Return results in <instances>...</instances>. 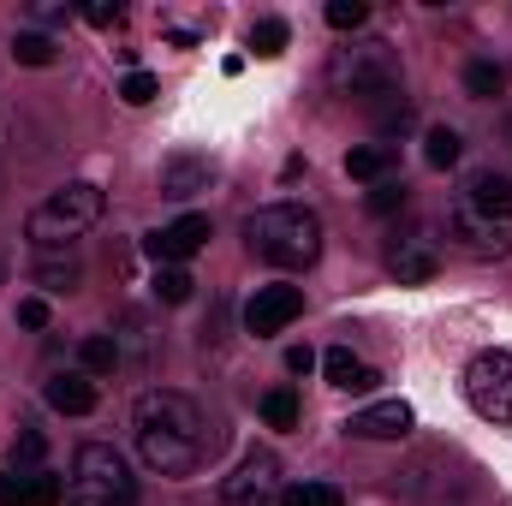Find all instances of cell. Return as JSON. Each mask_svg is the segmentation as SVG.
Masks as SVG:
<instances>
[{"label": "cell", "instance_id": "1", "mask_svg": "<svg viewBox=\"0 0 512 506\" xmlns=\"http://www.w3.org/2000/svg\"><path fill=\"white\" fill-rule=\"evenodd\" d=\"M131 435H137V459L155 477H191L209 459V423L197 411V399L173 393V387H149L131 411Z\"/></svg>", "mask_w": 512, "mask_h": 506}, {"label": "cell", "instance_id": "2", "mask_svg": "<svg viewBox=\"0 0 512 506\" xmlns=\"http://www.w3.org/2000/svg\"><path fill=\"white\" fill-rule=\"evenodd\" d=\"M447 233L453 245L477 262L512 256V179L495 167H477L459 179L453 203H447Z\"/></svg>", "mask_w": 512, "mask_h": 506}, {"label": "cell", "instance_id": "3", "mask_svg": "<svg viewBox=\"0 0 512 506\" xmlns=\"http://www.w3.org/2000/svg\"><path fill=\"white\" fill-rule=\"evenodd\" d=\"M245 251L268 268H310L322 256V221L304 203H268L245 215Z\"/></svg>", "mask_w": 512, "mask_h": 506}, {"label": "cell", "instance_id": "4", "mask_svg": "<svg viewBox=\"0 0 512 506\" xmlns=\"http://www.w3.org/2000/svg\"><path fill=\"white\" fill-rule=\"evenodd\" d=\"M102 209H108V197H102V185H90V179H72V185L48 191V197L30 209V245H36V256H66L96 221H102Z\"/></svg>", "mask_w": 512, "mask_h": 506}, {"label": "cell", "instance_id": "5", "mask_svg": "<svg viewBox=\"0 0 512 506\" xmlns=\"http://www.w3.org/2000/svg\"><path fill=\"white\" fill-rule=\"evenodd\" d=\"M137 501V477H131L126 453L108 441H84L72 453V477H66V506H131Z\"/></svg>", "mask_w": 512, "mask_h": 506}, {"label": "cell", "instance_id": "6", "mask_svg": "<svg viewBox=\"0 0 512 506\" xmlns=\"http://www.w3.org/2000/svg\"><path fill=\"white\" fill-rule=\"evenodd\" d=\"M328 84H334L340 96H358V102L370 108V102H382V96L399 90V60H393L387 42H346V48H334V60H328Z\"/></svg>", "mask_w": 512, "mask_h": 506}, {"label": "cell", "instance_id": "7", "mask_svg": "<svg viewBox=\"0 0 512 506\" xmlns=\"http://www.w3.org/2000/svg\"><path fill=\"white\" fill-rule=\"evenodd\" d=\"M465 399L483 423H512V352L507 346H489L465 364Z\"/></svg>", "mask_w": 512, "mask_h": 506}, {"label": "cell", "instance_id": "8", "mask_svg": "<svg viewBox=\"0 0 512 506\" xmlns=\"http://www.w3.org/2000/svg\"><path fill=\"white\" fill-rule=\"evenodd\" d=\"M280 501V453L251 447L233 477H221V506H274Z\"/></svg>", "mask_w": 512, "mask_h": 506}, {"label": "cell", "instance_id": "9", "mask_svg": "<svg viewBox=\"0 0 512 506\" xmlns=\"http://www.w3.org/2000/svg\"><path fill=\"white\" fill-rule=\"evenodd\" d=\"M435 268H441V245L429 227H405L387 239V274L399 286H423V280H435Z\"/></svg>", "mask_w": 512, "mask_h": 506}, {"label": "cell", "instance_id": "10", "mask_svg": "<svg viewBox=\"0 0 512 506\" xmlns=\"http://www.w3.org/2000/svg\"><path fill=\"white\" fill-rule=\"evenodd\" d=\"M298 316H304V292L298 286H256L251 304H245V334L268 340V334L292 328Z\"/></svg>", "mask_w": 512, "mask_h": 506}, {"label": "cell", "instance_id": "11", "mask_svg": "<svg viewBox=\"0 0 512 506\" xmlns=\"http://www.w3.org/2000/svg\"><path fill=\"white\" fill-rule=\"evenodd\" d=\"M411 423H417V417H411L405 399H376V405H364V411L346 417V435H352V441H405Z\"/></svg>", "mask_w": 512, "mask_h": 506}, {"label": "cell", "instance_id": "12", "mask_svg": "<svg viewBox=\"0 0 512 506\" xmlns=\"http://www.w3.org/2000/svg\"><path fill=\"white\" fill-rule=\"evenodd\" d=\"M143 245H149V256H155V262H179V268H185L191 256L209 245V215H179V221L155 227Z\"/></svg>", "mask_w": 512, "mask_h": 506}, {"label": "cell", "instance_id": "13", "mask_svg": "<svg viewBox=\"0 0 512 506\" xmlns=\"http://www.w3.org/2000/svg\"><path fill=\"white\" fill-rule=\"evenodd\" d=\"M66 483L54 471H0V506H60Z\"/></svg>", "mask_w": 512, "mask_h": 506}, {"label": "cell", "instance_id": "14", "mask_svg": "<svg viewBox=\"0 0 512 506\" xmlns=\"http://www.w3.org/2000/svg\"><path fill=\"white\" fill-rule=\"evenodd\" d=\"M209 179H215L209 155H191V149H179V155H167V161H161V197H173V203H185V197L209 191Z\"/></svg>", "mask_w": 512, "mask_h": 506}, {"label": "cell", "instance_id": "15", "mask_svg": "<svg viewBox=\"0 0 512 506\" xmlns=\"http://www.w3.org/2000/svg\"><path fill=\"white\" fill-rule=\"evenodd\" d=\"M48 405L66 411V417H90V411H96V381L84 376V370H60V376H48Z\"/></svg>", "mask_w": 512, "mask_h": 506}, {"label": "cell", "instance_id": "16", "mask_svg": "<svg viewBox=\"0 0 512 506\" xmlns=\"http://www.w3.org/2000/svg\"><path fill=\"white\" fill-rule=\"evenodd\" d=\"M322 376L334 381L340 393H370V387L382 381L370 364H364V358H358V352H352V346H334V352L322 358Z\"/></svg>", "mask_w": 512, "mask_h": 506}, {"label": "cell", "instance_id": "17", "mask_svg": "<svg viewBox=\"0 0 512 506\" xmlns=\"http://www.w3.org/2000/svg\"><path fill=\"white\" fill-rule=\"evenodd\" d=\"M393 143H358V149H346V173L358 179V185H387L393 179Z\"/></svg>", "mask_w": 512, "mask_h": 506}, {"label": "cell", "instance_id": "18", "mask_svg": "<svg viewBox=\"0 0 512 506\" xmlns=\"http://www.w3.org/2000/svg\"><path fill=\"white\" fill-rule=\"evenodd\" d=\"M78 280H84L78 256H42V262H36V286H42L48 298H66V292H78Z\"/></svg>", "mask_w": 512, "mask_h": 506}, {"label": "cell", "instance_id": "19", "mask_svg": "<svg viewBox=\"0 0 512 506\" xmlns=\"http://www.w3.org/2000/svg\"><path fill=\"white\" fill-rule=\"evenodd\" d=\"M501 90H507V66H501V60H471V66H465V96L495 102Z\"/></svg>", "mask_w": 512, "mask_h": 506}, {"label": "cell", "instance_id": "20", "mask_svg": "<svg viewBox=\"0 0 512 506\" xmlns=\"http://www.w3.org/2000/svg\"><path fill=\"white\" fill-rule=\"evenodd\" d=\"M78 364H84V376H108V370H120V340L90 334V340L78 346Z\"/></svg>", "mask_w": 512, "mask_h": 506}, {"label": "cell", "instance_id": "21", "mask_svg": "<svg viewBox=\"0 0 512 506\" xmlns=\"http://www.w3.org/2000/svg\"><path fill=\"white\" fill-rule=\"evenodd\" d=\"M459 155H465V137H459V131L429 126V137H423V161H429V167H453Z\"/></svg>", "mask_w": 512, "mask_h": 506}, {"label": "cell", "instance_id": "22", "mask_svg": "<svg viewBox=\"0 0 512 506\" xmlns=\"http://www.w3.org/2000/svg\"><path fill=\"white\" fill-rule=\"evenodd\" d=\"M280 506H346V495H340L334 483H316V477H304V483L280 489Z\"/></svg>", "mask_w": 512, "mask_h": 506}, {"label": "cell", "instance_id": "23", "mask_svg": "<svg viewBox=\"0 0 512 506\" xmlns=\"http://www.w3.org/2000/svg\"><path fill=\"white\" fill-rule=\"evenodd\" d=\"M54 54H60V48H54V36H42V30H18V36H12V60H18V66H54Z\"/></svg>", "mask_w": 512, "mask_h": 506}, {"label": "cell", "instance_id": "24", "mask_svg": "<svg viewBox=\"0 0 512 506\" xmlns=\"http://www.w3.org/2000/svg\"><path fill=\"white\" fill-rule=\"evenodd\" d=\"M262 423L268 429H298V393L292 387H268L262 393Z\"/></svg>", "mask_w": 512, "mask_h": 506}, {"label": "cell", "instance_id": "25", "mask_svg": "<svg viewBox=\"0 0 512 506\" xmlns=\"http://www.w3.org/2000/svg\"><path fill=\"white\" fill-rule=\"evenodd\" d=\"M191 286H197V280H191L179 262H161V268H155V298H161V304H185Z\"/></svg>", "mask_w": 512, "mask_h": 506}, {"label": "cell", "instance_id": "26", "mask_svg": "<svg viewBox=\"0 0 512 506\" xmlns=\"http://www.w3.org/2000/svg\"><path fill=\"white\" fill-rule=\"evenodd\" d=\"M292 42V30H286V18H256L251 24V48L262 54V60H274L280 48Z\"/></svg>", "mask_w": 512, "mask_h": 506}, {"label": "cell", "instance_id": "27", "mask_svg": "<svg viewBox=\"0 0 512 506\" xmlns=\"http://www.w3.org/2000/svg\"><path fill=\"white\" fill-rule=\"evenodd\" d=\"M42 447H48L42 429H36V423H18V441H12V459H18V465H12V471H42V465H36Z\"/></svg>", "mask_w": 512, "mask_h": 506}, {"label": "cell", "instance_id": "28", "mask_svg": "<svg viewBox=\"0 0 512 506\" xmlns=\"http://www.w3.org/2000/svg\"><path fill=\"white\" fill-rule=\"evenodd\" d=\"M155 90H161V84H155L149 72H137V66L120 78V102H126V108H149V102H155Z\"/></svg>", "mask_w": 512, "mask_h": 506}, {"label": "cell", "instance_id": "29", "mask_svg": "<svg viewBox=\"0 0 512 506\" xmlns=\"http://www.w3.org/2000/svg\"><path fill=\"white\" fill-rule=\"evenodd\" d=\"M328 24L334 30H364L370 24V6L364 0H328Z\"/></svg>", "mask_w": 512, "mask_h": 506}, {"label": "cell", "instance_id": "30", "mask_svg": "<svg viewBox=\"0 0 512 506\" xmlns=\"http://www.w3.org/2000/svg\"><path fill=\"white\" fill-rule=\"evenodd\" d=\"M370 108H376L382 131H405V126H411V102H405L399 90H393V96H382V102H370Z\"/></svg>", "mask_w": 512, "mask_h": 506}, {"label": "cell", "instance_id": "31", "mask_svg": "<svg viewBox=\"0 0 512 506\" xmlns=\"http://www.w3.org/2000/svg\"><path fill=\"white\" fill-rule=\"evenodd\" d=\"M364 203H370V215H399V209H405V185H399V179L370 185V197H364Z\"/></svg>", "mask_w": 512, "mask_h": 506}, {"label": "cell", "instance_id": "32", "mask_svg": "<svg viewBox=\"0 0 512 506\" xmlns=\"http://www.w3.org/2000/svg\"><path fill=\"white\" fill-rule=\"evenodd\" d=\"M120 18H126L120 0H96V6H84V24H96V30H114Z\"/></svg>", "mask_w": 512, "mask_h": 506}, {"label": "cell", "instance_id": "33", "mask_svg": "<svg viewBox=\"0 0 512 506\" xmlns=\"http://www.w3.org/2000/svg\"><path fill=\"white\" fill-rule=\"evenodd\" d=\"M18 328H48V298H18Z\"/></svg>", "mask_w": 512, "mask_h": 506}, {"label": "cell", "instance_id": "34", "mask_svg": "<svg viewBox=\"0 0 512 506\" xmlns=\"http://www.w3.org/2000/svg\"><path fill=\"white\" fill-rule=\"evenodd\" d=\"M286 370H292V376H310V370H316V352H310V346H292V352H286Z\"/></svg>", "mask_w": 512, "mask_h": 506}, {"label": "cell", "instance_id": "35", "mask_svg": "<svg viewBox=\"0 0 512 506\" xmlns=\"http://www.w3.org/2000/svg\"><path fill=\"white\" fill-rule=\"evenodd\" d=\"M0 191H6V179H0Z\"/></svg>", "mask_w": 512, "mask_h": 506}]
</instances>
